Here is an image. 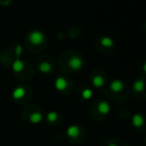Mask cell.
Here are the masks:
<instances>
[{"label":"cell","instance_id":"cell-9","mask_svg":"<svg viewBox=\"0 0 146 146\" xmlns=\"http://www.w3.org/2000/svg\"><path fill=\"white\" fill-rule=\"evenodd\" d=\"M92 83L96 88H102L106 84V76L102 71H94L92 74Z\"/></svg>","mask_w":146,"mask_h":146},{"label":"cell","instance_id":"cell-4","mask_svg":"<svg viewBox=\"0 0 146 146\" xmlns=\"http://www.w3.org/2000/svg\"><path fill=\"white\" fill-rule=\"evenodd\" d=\"M22 116L23 119L26 120L27 122L33 123V124H37V123L41 122L43 118V113L42 109L36 104H32V105H28L23 108L22 110Z\"/></svg>","mask_w":146,"mask_h":146},{"label":"cell","instance_id":"cell-3","mask_svg":"<svg viewBox=\"0 0 146 146\" xmlns=\"http://www.w3.org/2000/svg\"><path fill=\"white\" fill-rule=\"evenodd\" d=\"M12 69L15 75L20 79H29L34 75V70L29 62L18 58L12 64Z\"/></svg>","mask_w":146,"mask_h":146},{"label":"cell","instance_id":"cell-2","mask_svg":"<svg viewBox=\"0 0 146 146\" xmlns=\"http://www.w3.org/2000/svg\"><path fill=\"white\" fill-rule=\"evenodd\" d=\"M26 47L33 52H40L47 46L46 36L41 31H32L27 34L25 38Z\"/></svg>","mask_w":146,"mask_h":146},{"label":"cell","instance_id":"cell-16","mask_svg":"<svg viewBox=\"0 0 146 146\" xmlns=\"http://www.w3.org/2000/svg\"><path fill=\"white\" fill-rule=\"evenodd\" d=\"M80 93H81V97L84 100H88L92 98V91L90 87L88 86H84L83 88L80 87Z\"/></svg>","mask_w":146,"mask_h":146},{"label":"cell","instance_id":"cell-5","mask_svg":"<svg viewBox=\"0 0 146 146\" xmlns=\"http://www.w3.org/2000/svg\"><path fill=\"white\" fill-rule=\"evenodd\" d=\"M36 65L38 69L44 74H50L55 68V61L52 56L43 55L37 59Z\"/></svg>","mask_w":146,"mask_h":146},{"label":"cell","instance_id":"cell-18","mask_svg":"<svg viewBox=\"0 0 146 146\" xmlns=\"http://www.w3.org/2000/svg\"><path fill=\"white\" fill-rule=\"evenodd\" d=\"M140 68H141V70H142V72L144 73V74H146V61L141 64Z\"/></svg>","mask_w":146,"mask_h":146},{"label":"cell","instance_id":"cell-19","mask_svg":"<svg viewBox=\"0 0 146 146\" xmlns=\"http://www.w3.org/2000/svg\"><path fill=\"white\" fill-rule=\"evenodd\" d=\"M145 28H146V23H145Z\"/></svg>","mask_w":146,"mask_h":146},{"label":"cell","instance_id":"cell-13","mask_svg":"<svg viewBox=\"0 0 146 146\" xmlns=\"http://www.w3.org/2000/svg\"><path fill=\"white\" fill-rule=\"evenodd\" d=\"M96 110L98 112V114L102 115V116H106L110 112V106L104 100H100L96 104Z\"/></svg>","mask_w":146,"mask_h":146},{"label":"cell","instance_id":"cell-14","mask_svg":"<svg viewBox=\"0 0 146 146\" xmlns=\"http://www.w3.org/2000/svg\"><path fill=\"white\" fill-rule=\"evenodd\" d=\"M61 114L59 112H55V111H52V112H49L47 114V122L50 125H58L61 123Z\"/></svg>","mask_w":146,"mask_h":146},{"label":"cell","instance_id":"cell-17","mask_svg":"<svg viewBox=\"0 0 146 146\" xmlns=\"http://www.w3.org/2000/svg\"><path fill=\"white\" fill-rule=\"evenodd\" d=\"M119 141H120V139H113V140L110 141V142L108 143V146H127V144L124 142V141H122L121 144H119Z\"/></svg>","mask_w":146,"mask_h":146},{"label":"cell","instance_id":"cell-10","mask_svg":"<svg viewBox=\"0 0 146 146\" xmlns=\"http://www.w3.org/2000/svg\"><path fill=\"white\" fill-rule=\"evenodd\" d=\"M134 128L137 130H144L146 124V118L142 113H135L132 116V121H131Z\"/></svg>","mask_w":146,"mask_h":146},{"label":"cell","instance_id":"cell-8","mask_svg":"<svg viewBox=\"0 0 146 146\" xmlns=\"http://www.w3.org/2000/svg\"><path fill=\"white\" fill-rule=\"evenodd\" d=\"M55 86H56L57 90L62 92V93H69L72 90L73 83H72L69 78L65 77V76H59L56 79Z\"/></svg>","mask_w":146,"mask_h":146},{"label":"cell","instance_id":"cell-7","mask_svg":"<svg viewBox=\"0 0 146 146\" xmlns=\"http://www.w3.org/2000/svg\"><path fill=\"white\" fill-rule=\"evenodd\" d=\"M67 136L69 139L73 140L74 143H79L84 139L85 132H84V129L79 125H72L68 128Z\"/></svg>","mask_w":146,"mask_h":146},{"label":"cell","instance_id":"cell-15","mask_svg":"<svg viewBox=\"0 0 146 146\" xmlns=\"http://www.w3.org/2000/svg\"><path fill=\"white\" fill-rule=\"evenodd\" d=\"M146 90V80L144 78H138L133 83V91L135 93H142Z\"/></svg>","mask_w":146,"mask_h":146},{"label":"cell","instance_id":"cell-1","mask_svg":"<svg viewBox=\"0 0 146 146\" xmlns=\"http://www.w3.org/2000/svg\"><path fill=\"white\" fill-rule=\"evenodd\" d=\"M84 65V59L81 54L76 51H68L64 53L60 58V66L64 71L76 72L82 69Z\"/></svg>","mask_w":146,"mask_h":146},{"label":"cell","instance_id":"cell-12","mask_svg":"<svg viewBox=\"0 0 146 146\" xmlns=\"http://www.w3.org/2000/svg\"><path fill=\"white\" fill-rule=\"evenodd\" d=\"M98 43H100V47H98V48H102V50H106V51L112 50L114 48V45H115L113 39H111L110 37L108 36L102 37L100 39H98Z\"/></svg>","mask_w":146,"mask_h":146},{"label":"cell","instance_id":"cell-11","mask_svg":"<svg viewBox=\"0 0 146 146\" xmlns=\"http://www.w3.org/2000/svg\"><path fill=\"white\" fill-rule=\"evenodd\" d=\"M125 89H126V86H125L124 82L119 79H114L110 83V90L114 94L121 93V92L125 91Z\"/></svg>","mask_w":146,"mask_h":146},{"label":"cell","instance_id":"cell-6","mask_svg":"<svg viewBox=\"0 0 146 146\" xmlns=\"http://www.w3.org/2000/svg\"><path fill=\"white\" fill-rule=\"evenodd\" d=\"M31 93H32V91H31L30 87H28L27 85H21L17 86L14 89L12 96L18 103H24L30 99Z\"/></svg>","mask_w":146,"mask_h":146}]
</instances>
